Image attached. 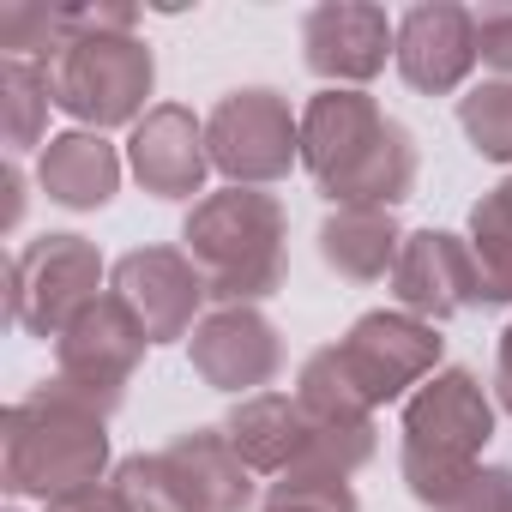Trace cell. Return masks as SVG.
Here are the masks:
<instances>
[{
    "instance_id": "30bf717a",
    "label": "cell",
    "mask_w": 512,
    "mask_h": 512,
    "mask_svg": "<svg viewBox=\"0 0 512 512\" xmlns=\"http://www.w3.org/2000/svg\"><path fill=\"white\" fill-rule=\"evenodd\" d=\"M109 296L139 320L151 344H181L205 320V278L181 247H133L109 272Z\"/></svg>"
},
{
    "instance_id": "277c9868",
    "label": "cell",
    "mask_w": 512,
    "mask_h": 512,
    "mask_svg": "<svg viewBox=\"0 0 512 512\" xmlns=\"http://www.w3.org/2000/svg\"><path fill=\"white\" fill-rule=\"evenodd\" d=\"M494 440V398L470 368H440L428 386L404 398V482L422 506H446L482 464V446Z\"/></svg>"
},
{
    "instance_id": "5bb4252c",
    "label": "cell",
    "mask_w": 512,
    "mask_h": 512,
    "mask_svg": "<svg viewBox=\"0 0 512 512\" xmlns=\"http://www.w3.org/2000/svg\"><path fill=\"white\" fill-rule=\"evenodd\" d=\"M476 13L434 0V7H410L398 19V73L422 97H452L476 73Z\"/></svg>"
},
{
    "instance_id": "8992f818",
    "label": "cell",
    "mask_w": 512,
    "mask_h": 512,
    "mask_svg": "<svg viewBox=\"0 0 512 512\" xmlns=\"http://www.w3.org/2000/svg\"><path fill=\"white\" fill-rule=\"evenodd\" d=\"M205 145H211V169L229 175V187L266 193L302 163V115L290 109L284 91L247 85L205 115Z\"/></svg>"
},
{
    "instance_id": "cb8c5ba5",
    "label": "cell",
    "mask_w": 512,
    "mask_h": 512,
    "mask_svg": "<svg viewBox=\"0 0 512 512\" xmlns=\"http://www.w3.org/2000/svg\"><path fill=\"white\" fill-rule=\"evenodd\" d=\"M67 43V7H31V0H7L0 7V49L7 61H31V55H55Z\"/></svg>"
},
{
    "instance_id": "4fadbf2b",
    "label": "cell",
    "mask_w": 512,
    "mask_h": 512,
    "mask_svg": "<svg viewBox=\"0 0 512 512\" xmlns=\"http://www.w3.org/2000/svg\"><path fill=\"white\" fill-rule=\"evenodd\" d=\"M392 296L404 314L440 326L464 308L482 302V278H476V253L464 235L452 229H416L398 247V266H392Z\"/></svg>"
},
{
    "instance_id": "8fae6325",
    "label": "cell",
    "mask_w": 512,
    "mask_h": 512,
    "mask_svg": "<svg viewBox=\"0 0 512 512\" xmlns=\"http://www.w3.org/2000/svg\"><path fill=\"white\" fill-rule=\"evenodd\" d=\"M302 61L326 79V91H362L386 73V61H398V25L368 0H326L302 19Z\"/></svg>"
},
{
    "instance_id": "83f0119b",
    "label": "cell",
    "mask_w": 512,
    "mask_h": 512,
    "mask_svg": "<svg viewBox=\"0 0 512 512\" xmlns=\"http://www.w3.org/2000/svg\"><path fill=\"white\" fill-rule=\"evenodd\" d=\"M43 512H127V500L115 494V482H97V488H79V494L49 500Z\"/></svg>"
},
{
    "instance_id": "e0dca14e",
    "label": "cell",
    "mask_w": 512,
    "mask_h": 512,
    "mask_svg": "<svg viewBox=\"0 0 512 512\" xmlns=\"http://www.w3.org/2000/svg\"><path fill=\"white\" fill-rule=\"evenodd\" d=\"M37 187L61 211H103L121 193V151L103 133H55L37 157Z\"/></svg>"
},
{
    "instance_id": "ffe728a7",
    "label": "cell",
    "mask_w": 512,
    "mask_h": 512,
    "mask_svg": "<svg viewBox=\"0 0 512 512\" xmlns=\"http://www.w3.org/2000/svg\"><path fill=\"white\" fill-rule=\"evenodd\" d=\"M470 253H476V278L482 302H512V175L476 199L470 211Z\"/></svg>"
},
{
    "instance_id": "ac0fdd59",
    "label": "cell",
    "mask_w": 512,
    "mask_h": 512,
    "mask_svg": "<svg viewBox=\"0 0 512 512\" xmlns=\"http://www.w3.org/2000/svg\"><path fill=\"white\" fill-rule=\"evenodd\" d=\"M404 229L392 211H332L320 223V260L344 278V284H392Z\"/></svg>"
},
{
    "instance_id": "d4e9b609",
    "label": "cell",
    "mask_w": 512,
    "mask_h": 512,
    "mask_svg": "<svg viewBox=\"0 0 512 512\" xmlns=\"http://www.w3.org/2000/svg\"><path fill=\"white\" fill-rule=\"evenodd\" d=\"M260 512H362L356 488L344 476H320V470H290L272 482V494L260 500Z\"/></svg>"
},
{
    "instance_id": "7c38bea8",
    "label": "cell",
    "mask_w": 512,
    "mask_h": 512,
    "mask_svg": "<svg viewBox=\"0 0 512 512\" xmlns=\"http://www.w3.org/2000/svg\"><path fill=\"white\" fill-rule=\"evenodd\" d=\"M187 362L211 392L260 398L284 374V338L260 308H211L187 338Z\"/></svg>"
},
{
    "instance_id": "2e32d148",
    "label": "cell",
    "mask_w": 512,
    "mask_h": 512,
    "mask_svg": "<svg viewBox=\"0 0 512 512\" xmlns=\"http://www.w3.org/2000/svg\"><path fill=\"white\" fill-rule=\"evenodd\" d=\"M223 434L253 476H290L308 458L314 428L290 392H260V398H235V410L223 416Z\"/></svg>"
},
{
    "instance_id": "ba28073f",
    "label": "cell",
    "mask_w": 512,
    "mask_h": 512,
    "mask_svg": "<svg viewBox=\"0 0 512 512\" xmlns=\"http://www.w3.org/2000/svg\"><path fill=\"white\" fill-rule=\"evenodd\" d=\"M332 350H338V368L350 374V386L368 398V410H380L440 374L446 338H440V326H428L404 308H380V314H362Z\"/></svg>"
},
{
    "instance_id": "5b68a950",
    "label": "cell",
    "mask_w": 512,
    "mask_h": 512,
    "mask_svg": "<svg viewBox=\"0 0 512 512\" xmlns=\"http://www.w3.org/2000/svg\"><path fill=\"white\" fill-rule=\"evenodd\" d=\"M43 79L55 109H67L85 133H109L151 115L145 97L157 85V61L133 31H73L43 61Z\"/></svg>"
},
{
    "instance_id": "d6986e66",
    "label": "cell",
    "mask_w": 512,
    "mask_h": 512,
    "mask_svg": "<svg viewBox=\"0 0 512 512\" xmlns=\"http://www.w3.org/2000/svg\"><path fill=\"white\" fill-rule=\"evenodd\" d=\"M163 452L187 470V482L199 488L205 512H247L253 506V470L241 464V452L229 446L223 428H187Z\"/></svg>"
},
{
    "instance_id": "7a4b0ae2",
    "label": "cell",
    "mask_w": 512,
    "mask_h": 512,
    "mask_svg": "<svg viewBox=\"0 0 512 512\" xmlns=\"http://www.w3.org/2000/svg\"><path fill=\"white\" fill-rule=\"evenodd\" d=\"M290 217L260 187H217L181 223V253L199 266L205 296L223 308H260L290 272Z\"/></svg>"
},
{
    "instance_id": "44dd1931",
    "label": "cell",
    "mask_w": 512,
    "mask_h": 512,
    "mask_svg": "<svg viewBox=\"0 0 512 512\" xmlns=\"http://www.w3.org/2000/svg\"><path fill=\"white\" fill-rule=\"evenodd\" d=\"M115 494L127 500V512H205L199 488L187 482V470L169 452H133L115 464Z\"/></svg>"
},
{
    "instance_id": "6da1fadb",
    "label": "cell",
    "mask_w": 512,
    "mask_h": 512,
    "mask_svg": "<svg viewBox=\"0 0 512 512\" xmlns=\"http://www.w3.org/2000/svg\"><path fill=\"white\" fill-rule=\"evenodd\" d=\"M302 169L338 211H392L416 187V139L368 91H314L302 109Z\"/></svg>"
},
{
    "instance_id": "7402d4cb",
    "label": "cell",
    "mask_w": 512,
    "mask_h": 512,
    "mask_svg": "<svg viewBox=\"0 0 512 512\" xmlns=\"http://www.w3.org/2000/svg\"><path fill=\"white\" fill-rule=\"evenodd\" d=\"M49 79L37 61H0V133L7 151L49 145Z\"/></svg>"
},
{
    "instance_id": "f1b7e54d",
    "label": "cell",
    "mask_w": 512,
    "mask_h": 512,
    "mask_svg": "<svg viewBox=\"0 0 512 512\" xmlns=\"http://www.w3.org/2000/svg\"><path fill=\"white\" fill-rule=\"evenodd\" d=\"M494 398H500V410L512 416V326L500 332V350H494Z\"/></svg>"
},
{
    "instance_id": "52a82bcc",
    "label": "cell",
    "mask_w": 512,
    "mask_h": 512,
    "mask_svg": "<svg viewBox=\"0 0 512 512\" xmlns=\"http://www.w3.org/2000/svg\"><path fill=\"white\" fill-rule=\"evenodd\" d=\"M91 302H103V253L85 235H37L13 253L7 314L31 338H61Z\"/></svg>"
},
{
    "instance_id": "4316f807",
    "label": "cell",
    "mask_w": 512,
    "mask_h": 512,
    "mask_svg": "<svg viewBox=\"0 0 512 512\" xmlns=\"http://www.w3.org/2000/svg\"><path fill=\"white\" fill-rule=\"evenodd\" d=\"M476 55H482V67L512 79V0L476 7Z\"/></svg>"
},
{
    "instance_id": "9c48e42d",
    "label": "cell",
    "mask_w": 512,
    "mask_h": 512,
    "mask_svg": "<svg viewBox=\"0 0 512 512\" xmlns=\"http://www.w3.org/2000/svg\"><path fill=\"white\" fill-rule=\"evenodd\" d=\"M151 350V338L139 332V320L115 302V296H103V302H91L61 338H55V380L73 392V398H85L91 410H121V398H127V386H133V374H139V356Z\"/></svg>"
},
{
    "instance_id": "f546056e",
    "label": "cell",
    "mask_w": 512,
    "mask_h": 512,
    "mask_svg": "<svg viewBox=\"0 0 512 512\" xmlns=\"http://www.w3.org/2000/svg\"><path fill=\"white\" fill-rule=\"evenodd\" d=\"M0 187H7V211H0V223H19L25 217V175H19V163H7V175H0Z\"/></svg>"
},
{
    "instance_id": "4dcf8cb0",
    "label": "cell",
    "mask_w": 512,
    "mask_h": 512,
    "mask_svg": "<svg viewBox=\"0 0 512 512\" xmlns=\"http://www.w3.org/2000/svg\"><path fill=\"white\" fill-rule=\"evenodd\" d=\"M13 512H19V506H13Z\"/></svg>"
},
{
    "instance_id": "3957f363",
    "label": "cell",
    "mask_w": 512,
    "mask_h": 512,
    "mask_svg": "<svg viewBox=\"0 0 512 512\" xmlns=\"http://www.w3.org/2000/svg\"><path fill=\"white\" fill-rule=\"evenodd\" d=\"M103 410H91L85 398H73L61 380L25 392L19 404H7L0 422V476L13 494H37L43 506L79 488H97L109 470V434H103Z\"/></svg>"
},
{
    "instance_id": "603a6c76",
    "label": "cell",
    "mask_w": 512,
    "mask_h": 512,
    "mask_svg": "<svg viewBox=\"0 0 512 512\" xmlns=\"http://www.w3.org/2000/svg\"><path fill=\"white\" fill-rule=\"evenodd\" d=\"M458 127L476 145V157L512 169V79H488L458 97Z\"/></svg>"
},
{
    "instance_id": "9a60e30c",
    "label": "cell",
    "mask_w": 512,
    "mask_h": 512,
    "mask_svg": "<svg viewBox=\"0 0 512 512\" xmlns=\"http://www.w3.org/2000/svg\"><path fill=\"white\" fill-rule=\"evenodd\" d=\"M127 169L145 193L157 199H193L205 193L211 175V145H205V121L181 103H157L133 133H127ZM199 205V199H193Z\"/></svg>"
},
{
    "instance_id": "484cf974",
    "label": "cell",
    "mask_w": 512,
    "mask_h": 512,
    "mask_svg": "<svg viewBox=\"0 0 512 512\" xmlns=\"http://www.w3.org/2000/svg\"><path fill=\"white\" fill-rule=\"evenodd\" d=\"M440 512H512V470L506 464H482Z\"/></svg>"
}]
</instances>
